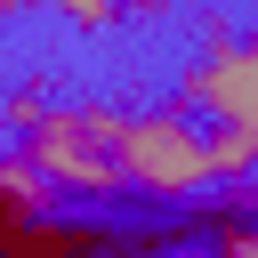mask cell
<instances>
[{
    "label": "cell",
    "mask_w": 258,
    "mask_h": 258,
    "mask_svg": "<svg viewBox=\"0 0 258 258\" xmlns=\"http://www.w3.org/2000/svg\"><path fill=\"white\" fill-rule=\"evenodd\" d=\"M40 8H56L73 32H113L121 24V0H40Z\"/></svg>",
    "instance_id": "cell-7"
},
{
    "label": "cell",
    "mask_w": 258,
    "mask_h": 258,
    "mask_svg": "<svg viewBox=\"0 0 258 258\" xmlns=\"http://www.w3.org/2000/svg\"><path fill=\"white\" fill-rule=\"evenodd\" d=\"M177 8H185V0H177Z\"/></svg>",
    "instance_id": "cell-11"
},
{
    "label": "cell",
    "mask_w": 258,
    "mask_h": 258,
    "mask_svg": "<svg viewBox=\"0 0 258 258\" xmlns=\"http://www.w3.org/2000/svg\"><path fill=\"white\" fill-rule=\"evenodd\" d=\"M24 8H40V0H0V16H24Z\"/></svg>",
    "instance_id": "cell-10"
},
{
    "label": "cell",
    "mask_w": 258,
    "mask_h": 258,
    "mask_svg": "<svg viewBox=\"0 0 258 258\" xmlns=\"http://www.w3.org/2000/svg\"><path fill=\"white\" fill-rule=\"evenodd\" d=\"M210 169H218V185H250L258 177V129L210 121Z\"/></svg>",
    "instance_id": "cell-6"
},
{
    "label": "cell",
    "mask_w": 258,
    "mask_h": 258,
    "mask_svg": "<svg viewBox=\"0 0 258 258\" xmlns=\"http://www.w3.org/2000/svg\"><path fill=\"white\" fill-rule=\"evenodd\" d=\"M121 129H129V105H97V97H81V105H56L16 153L56 185L64 210H113V202H129V177H121Z\"/></svg>",
    "instance_id": "cell-1"
},
{
    "label": "cell",
    "mask_w": 258,
    "mask_h": 258,
    "mask_svg": "<svg viewBox=\"0 0 258 258\" xmlns=\"http://www.w3.org/2000/svg\"><path fill=\"white\" fill-rule=\"evenodd\" d=\"M48 210H64L56 185H48L24 153H0V234H8V226H32V218H48Z\"/></svg>",
    "instance_id": "cell-5"
},
{
    "label": "cell",
    "mask_w": 258,
    "mask_h": 258,
    "mask_svg": "<svg viewBox=\"0 0 258 258\" xmlns=\"http://www.w3.org/2000/svg\"><path fill=\"white\" fill-rule=\"evenodd\" d=\"M48 113H56V97H48V89H16V97H8V105H0V121H8V129H16V137H32V129H40V121H48Z\"/></svg>",
    "instance_id": "cell-8"
},
{
    "label": "cell",
    "mask_w": 258,
    "mask_h": 258,
    "mask_svg": "<svg viewBox=\"0 0 258 258\" xmlns=\"http://www.w3.org/2000/svg\"><path fill=\"white\" fill-rule=\"evenodd\" d=\"M121 177H129V202L137 210H202L218 194L210 121L185 113L177 97L169 105H137L129 129H121Z\"/></svg>",
    "instance_id": "cell-2"
},
{
    "label": "cell",
    "mask_w": 258,
    "mask_h": 258,
    "mask_svg": "<svg viewBox=\"0 0 258 258\" xmlns=\"http://www.w3.org/2000/svg\"><path fill=\"white\" fill-rule=\"evenodd\" d=\"M121 226L89 218V210H48L32 226H8L0 234V258H105Z\"/></svg>",
    "instance_id": "cell-4"
},
{
    "label": "cell",
    "mask_w": 258,
    "mask_h": 258,
    "mask_svg": "<svg viewBox=\"0 0 258 258\" xmlns=\"http://www.w3.org/2000/svg\"><path fill=\"white\" fill-rule=\"evenodd\" d=\"M105 258H153V250H137V242H129V226H121V234H113V250H105Z\"/></svg>",
    "instance_id": "cell-9"
},
{
    "label": "cell",
    "mask_w": 258,
    "mask_h": 258,
    "mask_svg": "<svg viewBox=\"0 0 258 258\" xmlns=\"http://www.w3.org/2000/svg\"><path fill=\"white\" fill-rule=\"evenodd\" d=\"M177 105L202 121H226V129H258V32L202 16V48L177 73Z\"/></svg>",
    "instance_id": "cell-3"
}]
</instances>
